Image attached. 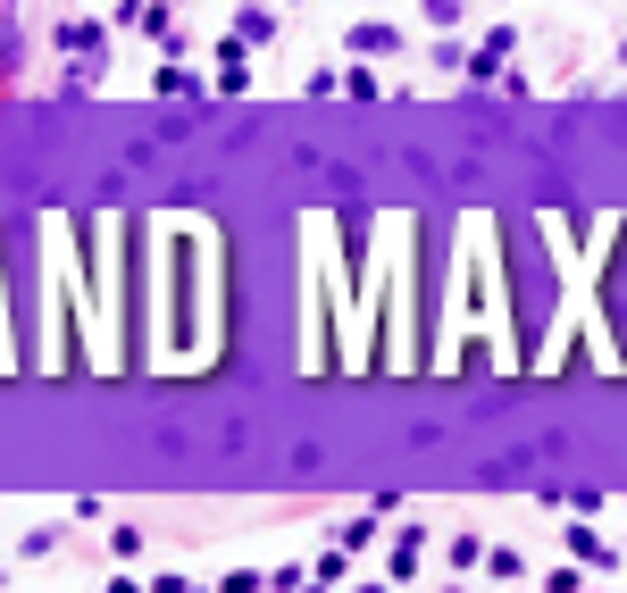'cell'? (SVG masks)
Returning a JSON list of instances; mask_svg holds the SVG:
<instances>
[{"label": "cell", "mask_w": 627, "mask_h": 593, "mask_svg": "<svg viewBox=\"0 0 627 593\" xmlns=\"http://www.w3.org/2000/svg\"><path fill=\"white\" fill-rule=\"evenodd\" d=\"M393 42H402L393 26H352V51H393Z\"/></svg>", "instance_id": "1"}, {"label": "cell", "mask_w": 627, "mask_h": 593, "mask_svg": "<svg viewBox=\"0 0 627 593\" xmlns=\"http://www.w3.org/2000/svg\"><path fill=\"white\" fill-rule=\"evenodd\" d=\"M452 9H460V0H427V17H452Z\"/></svg>", "instance_id": "2"}, {"label": "cell", "mask_w": 627, "mask_h": 593, "mask_svg": "<svg viewBox=\"0 0 627 593\" xmlns=\"http://www.w3.org/2000/svg\"><path fill=\"white\" fill-rule=\"evenodd\" d=\"M619 59H627V51H619Z\"/></svg>", "instance_id": "3"}]
</instances>
